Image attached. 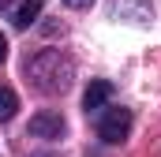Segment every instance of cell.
I'll list each match as a JSON object with an SVG mask.
<instances>
[{
	"label": "cell",
	"instance_id": "cell-5",
	"mask_svg": "<svg viewBox=\"0 0 161 157\" xmlns=\"http://www.w3.org/2000/svg\"><path fill=\"white\" fill-rule=\"evenodd\" d=\"M41 8H45V0H23V4L15 8V26H19V30H26V26L41 15Z\"/></svg>",
	"mask_w": 161,
	"mask_h": 157
},
{
	"label": "cell",
	"instance_id": "cell-2",
	"mask_svg": "<svg viewBox=\"0 0 161 157\" xmlns=\"http://www.w3.org/2000/svg\"><path fill=\"white\" fill-rule=\"evenodd\" d=\"M97 135H101V142L120 146L124 138L131 135V112L127 109H105V116L97 120Z\"/></svg>",
	"mask_w": 161,
	"mask_h": 157
},
{
	"label": "cell",
	"instance_id": "cell-3",
	"mask_svg": "<svg viewBox=\"0 0 161 157\" xmlns=\"http://www.w3.org/2000/svg\"><path fill=\"white\" fill-rule=\"evenodd\" d=\"M64 127H68V123H64L60 112L45 109V112H38V116H30V127H26V131H30L34 138H60V135H64Z\"/></svg>",
	"mask_w": 161,
	"mask_h": 157
},
{
	"label": "cell",
	"instance_id": "cell-7",
	"mask_svg": "<svg viewBox=\"0 0 161 157\" xmlns=\"http://www.w3.org/2000/svg\"><path fill=\"white\" fill-rule=\"evenodd\" d=\"M4 60H8V38L0 34V64H4Z\"/></svg>",
	"mask_w": 161,
	"mask_h": 157
},
{
	"label": "cell",
	"instance_id": "cell-9",
	"mask_svg": "<svg viewBox=\"0 0 161 157\" xmlns=\"http://www.w3.org/2000/svg\"><path fill=\"white\" fill-rule=\"evenodd\" d=\"M8 4H11V0H0V8H8Z\"/></svg>",
	"mask_w": 161,
	"mask_h": 157
},
{
	"label": "cell",
	"instance_id": "cell-1",
	"mask_svg": "<svg viewBox=\"0 0 161 157\" xmlns=\"http://www.w3.org/2000/svg\"><path fill=\"white\" fill-rule=\"evenodd\" d=\"M26 75L34 78V86L41 94H64L71 86V78H75V64L60 49H45L26 64Z\"/></svg>",
	"mask_w": 161,
	"mask_h": 157
},
{
	"label": "cell",
	"instance_id": "cell-6",
	"mask_svg": "<svg viewBox=\"0 0 161 157\" xmlns=\"http://www.w3.org/2000/svg\"><path fill=\"white\" fill-rule=\"evenodd\" d=\"M15 109H19V97H15V90H8V86H0V123L15 116Z\"/></svg>",
	"mask_w": 161,
	"mask_h": 157
},
{
	"label": "cell",
	"instance_id": "cell-8",
	"mask_svg": "<svg viewBox=\"0 0 161 157\" xmlns=\"http://www.w3.org/2000/svg\"><path fill=\"white\" fill-rule=\"evenodd\" d=\"M64 4H68V8H90L94 0H64Z\"/></svg>",
	"mask_w": 161,
	"mask_h": 157
},
{
	"label": "cell",
	"instance_id": "cell-4",
	"mask_svg": "<svg viewBox=\"0 0 161 157\" xmlns=\"http://www.w3.org/2000/svg\"><path fill=\"white\" fill-rule=\"evenodd\" d=\"M109 97H113V82L94 78V82L86 86V94H82V109H86V112H97V109H101Z\"/></svg>",
	"mask_w": 161,
	"mask_h": 157
}]
</instances>
